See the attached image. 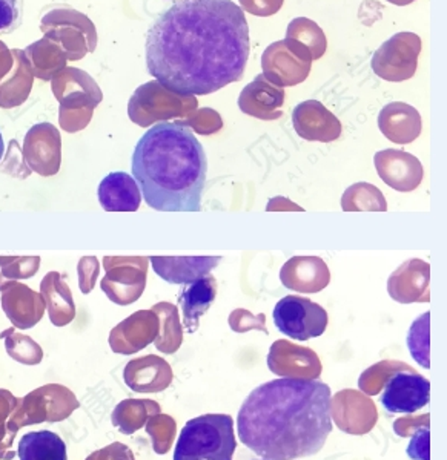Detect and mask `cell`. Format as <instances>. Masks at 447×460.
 I'll return each mask as SVG.
<instances>
[{
  "instance_id": "6da1fadb",
  "label": "cell",
  "mask_w": 447,
  "mask_h": 460,
  "mask_svg": "<svg viewBox=\"0 0 447 460\" xmlns=\"http://www.w3.org/2000/svg\"><path fill=\"white\" fill-rule=\"evenodd\" d=\"M245 11L232 0H180L147 34V68L165 88L208 95L242 79L249 58Z\"/></svg>"
},
{
  "instance_id": "7a4b0ae2",
  "label": "cell",
  "mask_w": 447,
  "mask_h": 460,
  "mask_svg": "<svg viewBox=\"0 0 447 460\" xmlns=\"http://www.w3.org/2000/svg\"><path fill=\"white\" fill-rule=\"evenodd\" d=\"M332 393L318 379L282 377L254 388L237 416L238 439L262 459L297 460L332 433Z\"/></svg>"
},
{
  "instance_id": "3957f363",
  "label": "cell",
  "mask_w": 447,
  "mask_h": 460,
  "mask_svg": "<svg viewBox=\"0 0 447 460\" xmlns=\"http://www.w3.org/2000/svg\"><path fill=\"white\" fill-rule=\"evenodd\" d=\"M206 172L205 149L179 121L149 128L132 154V173L143 199L160 212L201 210Z\"/></svg>"
},
{
  "instance_id": "277c9868",
  "label": "cell",
  "mask_w": 447,
  "mask_h": 460,
  "mask_svg": "<svg viewBox=\"0 0 447 460\" xmlns=\"http://www.w3.org/2000/svg\"><path fill=\"white\" fill-rule=\"evenodd\" d=\"M236 448L234 419L229 414H203L184 425L174 460H232Z\"/></svg>"
},
{
  "instance_id": "5b68a950",
  "label": "cell",
  "mask_w": 447,
  "mask_h": 460,
  "mask_svg": "<svg viewBox=\"0 0 447 460\" xmlns=\"http://www.w3.org/2000/svg\"><path fill=\"white\" fill-rule=\"evenodd\" d=\"M199 108L195 95H182L165 88L164 84L154 80L148 82L134 93L130 100L128 114L134 123L148 128L154 123H164L171 119H188Z\"/></svg>"
},
{
  "instance_id": "8992f818",
  "label": "cell",
  "mask_w": 447,
  "mask_h": 460,
  "mask_svg": "<svg viewBox=\"0 0 447 460\" xmlns=\"http://www.w3.org/2000/svg\"><path fill=\"white\" fill-rule=\"evenodd\" d=\"M274 324L279 332L294 341H309L323 335L327 327V312L320 304L303 296H284L275 305Z\"/></svg>"
},
{
  "instance_id": "52a82bcc",
  "label": "cell",
  "mask_w": 447,
  "mask_h": 460,
  "mask_svg": "<svg viewBox=\"0 0 447 460\" xmlns=\"http://www.w3.org/2000/svg\"><path fill=\"white\" fill-rule=\"evenodd\" d=\"M421 53V39L416 32H398L375 51L371 66L388 82H405L416 75Z\"/></svg>"
},
{
  "instance_id": "ba28073f",
  "label": "cell",
  "mask_w": 447,
  "mask_h": 460,
  "mask_svg": "<svg viewBox=\"0 0 447 460\" xmlns=\"http://www.w3.org/2000/svg\"><path fill=\"white\" fill-rule=\"evenodd\" d=\"M148 258L106 257V277L101 288L112 303L130 305L142 296L147 286Z\"/></svg>"
},
{
  "instance_id": "9c48e42d",
  "label": "cell",
  "mask_w": 447,
  "mask_h": 460,
  "mask_svg": "<svg viewBox=\"0 0 447 460\" xmlns=\"http://www.w3.org/2000/svg\"><path fill=\"white\" fill-rule=\"evenodd\" d=\"M431 401V382L406 367L384 382L380 402L389 414H414Z\"/></svg>"
},
{
  "instance_id": "30bf717a",
  "label": "cell",
  "mask_w": 447,
  "mask_h": 460,
  "mask_svg": "<svg viewBox=\"0 0 447 460\" xmlns=\"http://www.w3.org/2000/svg\"><path fill=\"white\" fill-rule=\"evenodd\" d=\"M310 66L312 62L292 51L284 40L269 45L262 56L264 77L279 88L303 84L309 75Z\"/></svg>"
},
{
  "instance_id": "8fae6325",
  "label": "cell",
  "mask_w": 447,
  "mask_h": 460,
  "mask_svg": "<svg viewBox=\"0 0 447 460\" xmlns=\"http://www.w3.org/2000/svg\"><path fill=\"white\" fill-rule=\"evenodd\" d=\"M297 136L308 142L331 143L342 136V123L318 100H306L292 111Z\"/></svg>"
},
{
  "instance_id": "7c38bea8",
  "label": "cell",
  "mask_w": 447,
  "mask_h": 460,
  "mask_svg": "<svg viewBox=\"0 0 447 460\" xmlns=\"http://www.w3.org/2000/svg\"><path fill=\"white\" fill-rule=\"evenodd\" d=\"M375 169L381 181L398 192H412L420 186L425 169L409 152L384 149L375 154Z\"/></svg>"
},
{
  "instance_id": "4fadbf2b",
  "label": "cell",
  "mask_w": 447,
  "mask_h": 460,
  "mask_svg": "<svg viewBox=\"0 0 447 460\" xmlns=\"http://www.w3.org/2000/svg\"><path fill=\"white\" fill-rule=\"evenodd\" d=\"M271 372L292 379H317L321 375V362L316 351L295 345L290 341H275L268 355Z\"/></svg>"
},
{
  "instance_id": "5bb4252c",
  "label": "cell",
  "mask_w": 447,
  "mask_h": 460,
  "mask_svg": "<svg viewBox=\"0 0 447 460\" xmlns=\"http://www.w3.org/2000/svg\"><path fill=\"white\" fill-rule=\"evenodd\" d=\"M390 298L398 304L431 301V264L423 260L403 262L388 279Z\"/></svg>"
},
{
  "instance_id": "9a60e30c",
  "label": "cell",
  "mask_w": 447,
  "mask_h": 460,
  "mask_svg": "<svg viewBox=\"0 0 447 460\" xmlns=\"http://www.w3.org/2000/svg\"><path fill=\"white\" fill-rule=\"evenodd\" d=\"M23 155L32 172L43 177L56 175L60 169V136L53 125L34 126L25 137Z\"/></svg>"
},
{
  "instance_id": "2e32d148",
  "label": "cell",
  "mask_w": 447,
  "mask_h": 460,
  "mask_svg": "<svg viewBox=\"0 0 447 460\" xmlns=\"http://www.w3.org/2000/svg\"><path fill=\"white\" fill-rule=\"evenodd\" d=\"M284 89L271 84L264 74L247 84L238 97V108L243 114L255 117L258 120H279L283 117Z\"/></svg>"
},
{
  "instance_id": "e0dca14e",
  "label": "cell",
  "mask_w": 447,
  "mask_h": 460,
  "mask_svg": "<svg viewBox=\"0 0 447 460\" xmlns=\"http://www.w3.org/2000/svg\"><path fill=\"white\" fill-rule=\"evenodd\" d=\"M280 281L292 292L318 293L331 283V272L320 257H294L282 267Z\"/></svg>"
},
{
  "instance_id": "ac0fdd59",
  "label": "cell",
  "mask_w": 447,
  "mask_h": 460,
  "mask_svg": "<svg viewBox=\"0 0 447 460\" xmlns=\"http://www.w3.org/2000/svg\"><path fill=\"white\" fill-rule=\"evenodd\" d=\"M158 316L153 310H140L131 314L111 333L110 344L117 353H134L157 338Z\"/></svg>"
},
{
  "instance_id": "d6986e66",
  "label": "cell",
  "mask_w": 447,
  "mask_h": 460,
  "mask_svg": "<svg viewBox=\"0 0 447 460\" xmlns=\"http://www.w3.org/2000/svg\"><path fill=\"white\" fill-rule=\"evenodd\" d=\"M379 128L381 134L395 145H409L420 137L423 121L414 106L394 102L380 111Z\"/></svg>"
},
{
  "instance_id": "ffe728a7",
  "label": "cell",
  "mask_w": 447,
  "mask_h": 460,
  "mask_svg": "<svg viewBox=\"0 0 447 460\" xmlns=\"http://www.w3.org/2000/svg\"><path fill=\"white\" fill-rule=\"evenodd\" d=\"M154 272L169 284H192L220 264L221 257H151Z\"/></svg>"
},
{
  "instance_id": "44dd1931",
  "label": "cell",
  "mask_w": 447,
  "mask_h": 460,
  "mask_svg": "<svg viewBox=\"0 0 447 460\" xmlns=\"http://www.w3.org/2000/svg\"><path fill=\"white\" fill-rule=\"evenodd\" d=\"M97 197L106 212H136L142 203V190L127 172L106 175L99 184Z\"/></svg>"
},
{
  "instance_id": "7402d4cb",
  "label": "cell",
  "mask_w": 447,
  "mask_h": 460,
  "mask_svg": "<svg viewBox=\"0 0 447 460\" xmlns=\"http://www.w3.org/2000/svg\"><path fill=\"white\" fill-rule=\"evenodd\" d=\"M173 377L168 362L158 356L134 359L125 368V382L134 392H164L173 382Z\"/></svg>"
},
{
  "instance_id": "603a6c76",
  "label": "cell",
  "mask_w": 447,
  "mask_h": 460,
  "mask_svg": "<svg viewBox=\"0 0 447 460\" xmlns=\"http://www.w3.org/2000/svg\"><path fill=\"white\" fill-rule=\"evenodd\" d=\"M216 296L217 281L212 275H206L180 293L179 303L183 314L184 330L188 333H195L199 330L201 316L210 309Z\"/></svg>"
},
{
  "instance_id": "cb8c5ba5",
  "label": "cell",
  "mask_w": 447,
  "mask_h": 460,
  "mask_svg": "<svg viewBox=\"0 0 447 460\" xmlns=\"http://www.w3.org/2000/svg\"><path fill=\"white\" fill-rule=\"evenodd\" d=\"M17 456L19 460H68L64 439L48 429L23 434Z\"/></svg>"
},
{
  "instance_id": "d4e9b609",
  "label": "cell",
  "mask_w": 447,
  "mask_h": 460,
  "mask_svg": "<svg viewBox=\"0 0 447 460\" xmlns=\"http://www.w3.org/2000/svg\"><path fill=\"white\" fill-rule=\"evenodd\" d=\"M40 292L54 324H67L73 319L74 304L71 292L58 272L48 273L43 278Z\"/></svg>"
},
{
  "instance_id": "484cf974",
  "label": "cell",
  "mask_w": 447,
  "mask_h": 460,
  "mask_svg": "<svg viewBox=\"0 0 447 460\" xmlns=\"http://www.w3.org/2000/svg\"><path fill=\"white\" fill-rule=\"evenodd\" d=\"M297 43L301 49L309 54L312 60H318L326 53L327 40L320 25L308 17H297L291 22L286 30V37Z\"/></svg>"
},
{
  "instance_id": "4316f807",
  "label": "cell",
  "mask_w": 447,
  "mask_h": 460,
  "mask_svg": "<svg viewBox=\"0 0 447 460\" xmlns=\"http://www.w3.org/2000/svg\"><path fill=\"white\" fill-rule=\"evenodd\" d=\"M154 314L158 316V335L156 345L164 353H174L179 350L183 340V329L180 325L179 310L169 303L156 304L153 307Z\"/></svg>"
},
{
  "instance_id": "83f0119b",
  "label": "cell",
  "mask_w": 447,
  "mask_h": 460,
  "mask_svg": "<svg viewBox=\"0 0 447 460\" xmlns=\"http://www.w3.org/2000/svg\"><path fill=\"white\" fill-rule=\"evenodd\" d=\"M342 209L344 212H386L388 203L383 192L374 184L357 183L344 190Z\"/></svg>"
},
{
  "instance_id": "f1b7e54d",
  "label": "cell",
  "mask_w": 447,
  "mask_h": 460,
  "mask_svg": "<svg viewBox=\"0 0 447 460\" xmlns=\"http://www.w3.org/2000/svg\"><path fill=\"white\" fill-rule=\"evenodd\" d=\"M429 325H431V312L421 314L420 318L414 321L411 329L407 332V349L411 351L412 358L418 362V366L429 370Z\"/></svg>"
},
{
  "instance_id": "f546056e",
  "label": "cell",
  "mask_w": 447,
  "mask_h": 460,
  "mask_svg": "<svg viewBox=\"0 0 447 460\" xmlns=\"http://www.w3.org/2000/svg\"><path fill=\"white\" fill-rule=\"evenodd\" d=\"M406 367L409 366L405 364V362H379V364H375V366L368 368V370L360 376L358 385H360V388H362L366 394L374 396V394H379L380 390L383 388L384 382L388 381V377H389L392 373L397 372V370H401V368H406Z\"/></svg>"
},
{
  "instance_id": "4dcf8cb0",
  "label": "cell",
  "mask_w": 447,
  "mask_h": 460,
  "mask_svg": "<svg viewBox=\"0 0 447 460\" xmlns=\"http://www.w3.org/2000/svg\"><path fill=\"white\" fill-rule=\"evenodd\" d=\"M182 125L194 129L197 134L201 136H210L216 134L223 128V120H221L220 114L217 111L210 110V108H201V110H195L192 114L179 121Z\"/></svg>"
},
{
  "instance_id": "1f68e13d",
  "label": "cell",
  "mask_w": 447,
  "mask_h": 460,
  "mask_svg": "<svg viewBox=\"0 0 447 460\" xmlns=\"http://www.w3.org/2000/svg\"><path fill=\"white\" fill-rule=\"evenodd\" d=\"M23 22V0H0V36L11 34Z\"/></svg>"
},
{
  "instance_id": "d6a6232c",
  "label": "cell",
  "mask_w": 447,
  "mask_h": 460,
  "mask_svg": "<svg viewBox=\"0 0 447 460\" xmlns=\"http://www.w3.org/2000/svg\"><path fill=\"white\" fill-rule=\"evenodd\" d=\"M264 323H266V316L264 314L254 316L251 312L245 309L234 310L229 314V325L234 332H238V333H245L249 330H262L264 333H268Z\"/></svg>"
},
{
  "instance_id": "836d02e7",
  "label": "cell",
  "mask_w": 447,
  "mask_h": 460,
  "mask_svg": "<svg viewBox=\"0 0 447 460\" xmlns=\"http://www.w3.org/2000/svg\"><path fill=\"white\" fill-rule=\"evenodd\" d=\"M429 438H431V431H429V420H427L416 429L411 442L406 448V453L412 460H429Z\"/></svg>"
},
{
  "instance_id": "e575fe53",
  "label": "cell",
  "mask_w": 447,
  "mask_h": 460,
  "mask_svg": "<svg viewBox=\"0 0 447 460\" xmlns=\"http://www.w3.org/2000/svg\"><path fill=\"white\" fill-rule=\"evenodd\" d=\"M284 0H240V8L249 14L258 17H269L277 14Z\"/></svg>"
},
{
  "instance_id": "d590c367",
  "label": "cell",
  "mask_w": 447,
  "mask_h": 460,
  "mask_svg": "<svg viewBox=\"0 0 447 460\" xmlns=\"http://www.w3.org/2000/svg\"><path fill=\"white\" fill-rule=\"evenodd\" d=\"M99 278V260L95 257L82 258L79 262L80 290L90 293Z\"/></svg>"
},
{
  "instance_id": "8d00e7d4",
  "label": "cell",
  "mask_w": 447,
  "mask_h": 460,
  "mask_svg": "<svg viewBox=\"0 0 447 460\" xmlns=\"http://www.w3.org/2000/svg\"><path fill=\"white\" fill-rule=\"evenodd\" d=\"M388 2H389V4H394V5L406 6L412 4V2H416V0H388Z\"/></svg>"
},
{
  "instance_id": "74e56055",
  "label": "cell",
  "mask_w": 447,
  "mask_h": 460,
  "mask_svg": "<svg viewBox=\"0 0 447 460\" xmlns=\"http://www.w3.org/2000/svg\"><path fill=\"white\" fill-rule=\"evenodd\" d=\"M4 154H5V143H4V137H2V132H0V162L4 158Z\"/></svg>"
},
{
  "instance_id": "f35d334b",
  "label": "cell",
  "mask_w": 447,
  "mask_h": 460,
  "mask_svg": "<svg viewBox=\"0 0 447 460\" xmlns=\"http://www.w3.org/2000/svg\"><path fill=\"white\" fill-rule=\"evenodd\" d=\"M257 460H271V459H257Z\"/></svg>"
}]
</instances>
